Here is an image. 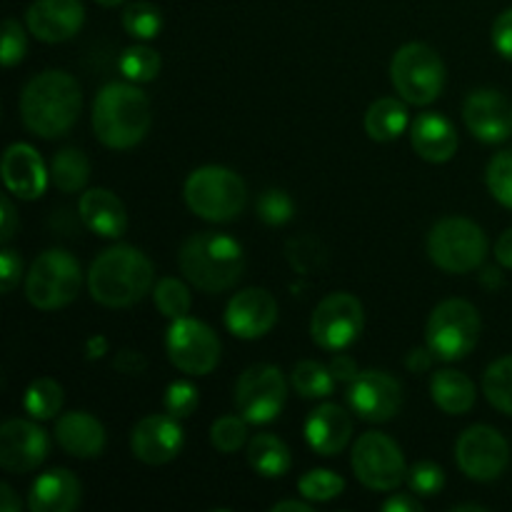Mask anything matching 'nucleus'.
<instances>
[{
	"instance_id": "nucleus-1",
	"label": "nucleus",
	"mask_w": 512,
	"mask_h": 512,
	"mask_svg": "<svg viewBox=\"0 0 512 512\" xmlns=\"http://www.w3.org/2000/svg\"><path fill=\"white\" fill-rule=\"evenodd\" d=\"M83 105L78 80L63 70L35 75L20 95V115L25 128L38 138H60L75 125Z\"/></svg>"
},
{
	"instance_id": "nucleus-2",
	"label": "nucleus",
	"mask_w": 512,
	"mask_h": 512,
	"mask_svg": "<svg viewBox=\"0 0 512 512\" xmlns=\"http://www.w3.org/2000/svg\"><path fill=\"white\" fill-rule=\"evenodd\" d=\"M153 263L133 245H113L95 258L88 273V290L105 308H130L153 288Z\"/></svg>"
},
{
	"instance_id": "nucleus-3",
	"label": "nucleus",
	"mask_w": 512,
	"mask_h": 512,
	"mask_svg": "<svg viewBox=\"0 0 512 512\" xmlns=\"http://www.w3.org/2000/svg\"><path fill=\"white\" fill-rule=\"evenodd\" d=\"M153 113L148 95L128 83H108L93 103V130L113 150L135 148L148 135Z\"/></svg>"
},
{
	"instance_id": "nucleus-4",
	"label": "nucleus",
	"mask_w": 512,
	"mask_h": 512,
	"mask_svg": "<svg viewBox=\"0 0 512 512\" xmlns=\"http://www.w3.org/2000/svg\"><path fill=\"white\" fill-rule=\"evenodd\" d=\"M180 270L195 288L205 293L230 290L245 270V255L238 240L223 233H195L178 253Z\"/></svg>"
},
{
	"instance_id": "nucleus-5",
	"label": "nucleus",
	"mask_w": 512,
	"mask_h": 512,
	"mask_svg": "<svg viewBox=\"0 0 512 512\" xmlns=\"http://www.w3.org/2000/svg\"><path fill=\"white\" fill-rule=\"evenodd\" d=\"M185 203L198 218L210 223H230L248 203V188L243 178L223 165H203L185 180Z\"/></svg>"
},
{
	"instance_id": "nucleus-6",
	"label": "nucleus",
	"mask_w": 512,
	"mask_h": 512,
	"mask_svg": "<svg viewBox=\"0 0 512 512\" xmlns=\"http://www.w3.org/2000/svg\"><path fill=\"white\" fill-rule=\"evenodd\" d=\"M428 255L445 273H470L480 268L488 255V235L468 218H443L430 228Z\"/></svg>"
},
{
	"instance_id": "nucleus-7",
	"label": "nucleus",
	"mask_w": 512,
	"mask_h": 512,
	"mask_svg": "<svg viewBox=\"0 0 512 512\" xmlns=\"http://www.w3.org/2000/svg\"><path fill=\"white\" fill-rule=\"evenodd\" d=\"M83 273L68 250H45L33 260L25 278V295L38 310H58L73 303L80 293Z\"/></svg>"
},
{
	"instance_id": "nucleus-8",
	"label": "nucleus",
	"mask_w": 512,
	"mask_h": 512,
	"mask_svg": "<svg viewBox=\"0 0 512 512\" xmlns=\"http://www.w3.org/2000/svg\"><path fill=\"white\" fill-rule=\"evenodd\" d=\"M480 315L473 303L460 298L443 300L430 313L425 325L428 348L440 360H463L475 350L480 340Z\"/></svg>"
},
{
	"instance_id": "nucleus-9",
	"label": "nucleus",
	"mask_w": 512,
	"mask_h": 512,
	"mask_svg": "<svg viewBox=\"0 0 512 512\" xmlns=\"http://www.w3.org/2000/svg\"><path fill=\"white\" fill-rule=\"evenodd\" d=\"M390 78L405 103L430 105L443 93L445 63L430 45L408 43L395 50Z\"/></svg>"
},
{
	"instance_id": "nucleus-10",
	"label": "nucleus",
	"mask_w": 512,
	"mask_h": 512,
	"mask_svg": "<svg viewBox=\"0 0 512 512\" xmlns=\"http://www.w3.org/2000/svg\"><path fill=\"white\" fill-rule=\"evenodd\" d=\"M353 473L365 488L390 493L408 478V465L395 440L383 433H365L353 445Z\"/></svg>"
},
{
	"instance_id": "nucleus-11",
	"label": "nucleus",
	"mask_w": 512,
	"mask_h": 512,
	"mask_svg": "<svg viewBox=\"0 0 512 512\" xmlns=\"http://www.w3.org/2000/svg\"><path fill=\"white\" fill-rule=\"evenodd\" d=\"M285 398H288V385L275 365H253L235 383V408L253 425L278 418Z\"/></svg>"
},
{
	"instance_id": "nucleus-12",
	"label": "nucleus",
	"mask_w": 512,
	"mask_h": 512,
	"mask_svg": "<svg viewBox=\"0 0 512 512\" xmlns=\"http://www.w3.org/2000/svg\"><path fill=\"white\" fill-rule=\"evenodd\" d=\"M168 358L180 373L208 375L220 363V340L213 328L193 318L173 320L165 338Z\"/></svg>"
},
{
	"instance_id": "nucleus-13",
	"label": "nucleus",
	"mask_w": 512,
	"mask_h": 512,
	"mask_svg": "<svg viewBox=\"0 0 512 512\" xmlns=\"http://www.w3.org/2000/svg\"><path fill=\"white\" fill-rule=\"evenodd\" d=\"M363 323V303L350 293H333L320 300V305L315 308L313 320H310V335H313L315 345L330 350V353H338L355 343V338L363 333Z\"/></svg>"
},
{
	"instance_id": "nucleus-14",
	"label": "nucleus",
	"mask_w": 512,
	"mask_h": 512,
	"mask_svg": "<svg viewBox=\"0 0 512 512\" xmlns=\"http://www.w3.org/2000/svg\"><path fill=\"white\" fill-rule=\"evenodd\" d=\"M455 460L470 480H498L510 465V445L490 425H473L455 443Z\"/></svg>"
},
{
	"instance_id": "nucleus-15",
	"label": "nucleus",
	"mask_w": 512,
	"mask_h": 512,
	"mask_svg": "<svg viewBox=\"0 0 512 512\" xmlns=\"http://www.w3.org/2000/svg\"><path fill=\"white\" fill-rule=\"evenodd\" d=\"M348 403L358 418L368 423H388L398 415L403 390L393 375L383 370H365L350 380Z\"/></svg>"
},
{
	"instance_id": "nucleus-16",
	"label": "nucleus",
	"mask_w": 512,
	"mask_h": 512,
	"mask_svg": "<svg viewBox=\"0 0 512 512\" xmlns=\"http://www.w3.org/2000/svg\"><path fill=\"white\" fill-rule=\"evenodd\" d=\"M50 440L30 420L13 418L0 428V465L13 475H25L48 458Z\"/></svg>"
},
{
	"instance_id": "nucleus-17",
	"label": "nucleus",
	"mask_w": 512,
	"mask_h": 512,
	"mask_svg": "<svg viewBox=\"0 0 512 512\" xmlns=\"http://www.w3.org/2000/svg\"><path fill=\"white\" fill-rule=\"evenodd\" d=\"M463 120L483 143H503L512 135V103L498 90H473L465 98Z\"/></svg>"
},
{
	"instance_id": "nucleus-18",
	"label": "nucleus",
	"mask_w": 512,
	"mask_h": 512,
	"mask_svg": "<svg viewBox=\"0 0 512 512\" xmlns=\"http://www.w3.org/2000/svg\"><path fill=\"white\" fill-rule=\"evenodd\" d=\"M278 323V303L265 288H245L225 308V325L235 338H263Z\"/></svg>"
},
{
	"instance_id": "nucleus-19",
	"label": "nucleus",
	"mask_w": 512,
	"mask_h": 512,
	"mask_svg": "<svg viewBox=\"0 0 512 512\" xmlns=\"http://www.w3.org/2000/svg\"><path fill=\"white\" fill-rule=\"evenodd\" d=\"M183 428L173 415H148L130 435L133 455L145 465H165L183 450Z\"/></svg>"
},
{
	"instance_id": "nucleus-20",
	"label": "nucleus",
	"mask_w": 512,
	"mask_h": 512,
	"mask_svg": "<svg viewBox=\"0 0 512 512\" xmlns=\"http://www.w3.org/2000/svg\"><path fill=\"white\" fill-rule=\"evenodd\" d=\"M85 8L80 0H35L28 8V30L43 43H63L80 33Z\"/></svg>"
},
{
	"instance_id": "nucleus-21",
	"label": "nucleus",
	"mask_w": 512,
	"mask_h": 512,
	"mask_svg": "<svg viewBox=\"0 0 512 512\" xmlns=\"http://www.w3.org/2000/svg\"><path fill=\"white\" fill-rule=\"evenodd\" d=\"M48 170L38 150L28 143H13L3 153L5 188L20 200H35L48 188Z\"/></svg>"
},
{
	"instance_id": "nucleus-22",
	"label": "nucleus",
	"mask_w": 512,
	"mask_h": 512,
	"mask_svg": "<svg viewBox=\"0 0 512 512\" xmlns=\"http://www.w3.org/2000/svg\"><path fill=\"white\" fill-rule=\"evenodd\" d=\"M350 435H353V420L345 413V408L335 403L315 408L305 423V438H308L310 448L325 458L343 453L345 445L350 443Z\"/></svg>"
},
{
	"instance_id": "nucleus-23",
	"label": "nucleus",
	"mask_w": 512,
	"mask_h": 512,
	"mask_svg": "<svg viewBox=\"0 0 512 512\" xmlns=\"http://www.w3.org/2000/svg\"><path fill=\"white\" fill-rule=\"evenodd\" d=\"M55 440L73 458H98L105 450V428L90 413H65L55 423Z\"/></svg>"
},
{
	"instance_id": "nucleus-24",
	"label": "nucleus",
	"mask_w": 512,
	"mask_h": 512,
	"mask_svg": "<svg viewBox=\"0 0 512 512\" xmlns=\"http://www.w3.org/2000/svg\"><path fill=\"white\" fill-rule=\"evenodd\" d=\"M410 143L415 153L428 163H448L458 153L455 125L440 113L418 115L410 130Z\"/></svg>"
},
{
	"instance_id": "nucleus-25",
	"label": "nucleus",
	"mask_w": 512,
	"mask_h": 512,
	"mask_svg": "<svg viewBox=\"0 0 512 512\" xmlns=\"http://www.w3.org/2000/svg\"><path fill=\"white\" fill-rule=\"evenodd\" d=\"M80 218L100 238H120L128 228L125 205L113 190L93 188L80 198Z\"/></svg>"
},
{
	"instance_id": "nucleus-26",
	"label": "nucleus",
	"mask_w": 512,
	"mask_h": 512,
	"mask_svg": "<svg viewBox=\"0 0 512 512\" xmlns=\"http://www.w3.org/2000/svg\"><path fill=\"white\" fill-rule=\"evenodd\" d=\"M80 503V480L70 470L55 468L40 475L28 495L33 512H70Z\"/></svg>"
},
{
	"instance_id": "nucleus-27",
	"label": "nucleus",
	"mask_w": 512,
	"mask_h": 512,
	"mask_svg": "<svg viewBox=\"0 0 512 512\" xmlns=\"http://www.w3.org/2000/svg\"><path fill=\"white\" fill-rule=\"evenodd\" d=\"M430 395L435 405L448 415H465L475 405L473 380L458 370H440L430 380Z\"/></svg>"
},
{
	"instance_id": "nucleus-28",
	"label": "nucleus",
	"mask_w": 512,
	"mask_h": 512,
	"mask_svg": "<svg viewBox=\"0 0 512 512\" xmlns=\"http://www.w3.org/2000/svg\"><path fill=\"white\" fill-rule=\"evenodd\" d=\"M248 463L263 478H283L293 465L288 445L270 433H258L248 443Z\"/></svg>"
},
{
	"instance_id": "nucleus-29",
	"label": "nucleus",
	"mask_w": 512,
	"mask_h": 512,
	"mask_svg": "<svg viewBox=\"0 0 512 512\" xmlns=\"http://www.w3.org/2000/svg\"><path fill=\"white\" fill-rule=\"evenodd\" d=\"M408 128V108L398 98H380L365 113V130L378 143L400 138Z\"/></svg>"
},
{
	"instance_id": "nucleus-30",
	"label": "nucleus",
	"mask_w": 512,
	"mask_h": 512,
	"mask_svg": "<svg viewBox=\"0 0 512 512\" xmlns=\"http://www.w3.org/2000/svg\"><path fill=\"white\" fill-rule=\"evenodd\" d=\"M90 178V160L85 158L83 150L63 148L55 153L53 165H50V180L60 193H78L85 188Z\"/></svg>"
},
{
	"instance_id": "nucleus-31",
	"label": "nucleus",
	"mask_w": 512,
	"mask_h": 512,
	"mask_svg": "<svg viewBox=\"0 0 512 512\" xmlns=\"http://www.w3.org/2000/svg\"><path fill=\"white\" fill-rule=\"evenodd\" d=\"M25 413L33 420H50L63 408V388L53 378H38L28 385L23 398Z\"/></svg>"
},
{
	"instance_id": "nucleus-32",
	"label": "nucleus",
	"mask_w": 512,
	"mask_h": 512,
	"mask_svg": "<svg viewBox=\"0 0 512 512\" xmlns=\"http://www.w3.org/2000/svg\"><path fill=\"white\" fill-rule=\"evenodd\" d=\"M293 388L303 398H328L335 388V375L328 365H320L315 360H303L293 368Z\"/></svg>"
},
{
	"instance_id": "nucleus-33",
	"label": "nucleus",
	"mask_w": 512,
	"mask_h": 512,
	"mask_svg": "<svg viewBox=\"0 0 512 512\" xmlns=\"http://www.w3.org/2000/svg\"><path fill=\"white\" fill-rule=\"evenodd\" d=\"M483 393L493 408L512 415V355L495 360L483 378Z\"/></svg>"
},
{
	"instance_id": "nucleus-34",
	"label": "nucleus",
	"mask_w": 512,
	"mask_h": 512,
	"mask_svg": "<svg viewBox=\"0 0 512 512\" xmlns=\"http://www.w3.org/2000/svg\"><path fill=\"white\" fill-rule=\"evenodd\" d=\"M123 28L125 33L138 40H153L163 30V13L158 5L138 0L123 10Z\"/></svg>"
},
{
	"instance_id": "nucleus-35",
	"label": "nucleus",
	"mask_w": 512,
	"mask_h": 512,
	"mask_svg": "<svg viewBox=\"0 0 512 512\" xmlns=\"http://www.w3.org/2000/svg\"><path fill=\"white\" fill-rule=\"evenodd\" d=\"M160 65H163L160 55L153 48H145V45H133V48L120 55V73L130 83H150V80L158 78Z\"/></svg>"
},
{
	"instance_id": "nucleus-36",
	"label": "nucleus",
	"mask_w": 512,
	"mask_h": 512,
	"mask_svg": "<svg viewBox=\"0 0 512 512\" xmlns=\"http://www.w3.org/2000/svg\"><path fill=\"white\" fill-rule=\"evenodd\" d=\"M298 490L310 503H328L345 490V480L333 470H310L298 480Z\"/></svg>"
},
{
	"instance_id": "nucleus-37",
	"label": "nucleus",
	"mask_w": 512,
	"mask_h": 512,
	"mask_svg": "<svg viewBox=\"0 0 512 512\" xmlns=\"http://www.w3.org/2000/svg\"><path fill=\"white\" fill-rule=\"evenodd\" d=\"M153 300H155V308L170 320H178L185 318L190 310V293L180 280L175 278H163L158 285L153 288Z\"/></svg>"
},
{
	"instance_id": "nucleus-38",
	"label": "nucleus",
	"mask_w": 512,
	"mask_h": 512,
	"mask_svg": "<svg viewBox=\"0 0 512 512\" xmlns=\"http://www.w3.org/2000/svg\"><path fill=\"white\" fill-rule=\"evenodd\" d=\"M210 440H213V448L220 450V453H238L245 440H248V420L243 415L240 418H235V415L218 418L210 428Z\"/></svg>"
},
{
	"instance_id": "nucleus-39",
	"label": "nucleus",
	"mask_w": 512,
	"mask_h": 512,
	"mask_svg": "<svg viewBox=\"0 0 512 512\" xmlns=\"http://www.w3.org/2000/svg\"><path fill=\"white\" fill-rule=\"evenodd\" d=\"M290 265H293L298 273H313V270L325 268L328 263V253H325V245L318 238H295L290 240L288 248H285Z\"/></svg>"
},
{
	"instance_id": "nucleus-40",
	"label": "nucleus",
	"mask_w": 512,
	"mask_h": 512,
	"mask_svg": "<svg viewBox=\"0 0 512 512\" xmlns=\"http://www.w3.org/2000/svg\"><path fill=\"white\" fill-rule=\"evenodd\" d=\"M485 180H488V190L493 193V198L512 210V150L498 153L490 160Z\"/></svg>"
},
{
	"instance_id": "nucleus-41",
	"label": "nucleus",
	"mask_w": 512,
	"mask_h": 512,
	"mask_svg": "<svg viewBox=\"0 0 512 512\" xmlns=\"http://www.w3.org/2000/svg\"><path fill=\"white\" fill-rule=\"evenodd\" d=\"M165 413H170L173 418H190L198 408V388L188 380H175V383L168 385L165 390Z\"/></svg>"
},
{
	"instance_id": "nucleus-42",
	"label": "nucleus",
	"mask_w": 512,
	"mask_h": 512,
	"mask_svg": "<svg viewBox=\"0 0 512 512\" xmlns=\"http://www.w3.org/2000/svg\"><path fill=\"white\" fill-rule=\"evenodd\" d=\"M408 485L418 498H433L445 485L443 468L435 463H415L408 470Z\"/></svg>"
},
{
	"instance_id": "nucleus-43",
	"label": "nucleus",
	"mask_w": 512,
	"mask_h": 512,
	"mask_svg": "<svg viewBox=\"0 0 512 512\" xmlns=\"http://www.w3.org/2000/svg\"><path fill=\"white\" fill-rule=\"evenodd\" d=\"M258 215L268 225H285L293 218V200L285 190H265L258 200Z\"/></svg>"
},
{
	"instance_id": "nucleus-44",
	"label": "nucleus",
	"mask_w": 512,
	"mask_h": 512,
	"mask_svg": "<svg viewBox=\"0 0 512 512\" xmlns=\"http://www.w3.org/2000/svg\"><path fill=\"white\" fill-rule=\"evenodd\" d=\"M25 50H28V40H25L23 28L15 18H8L3 25V53H0L5 68L18 65L25 58Z\"/></svg>"
},
{
	"instance_id": "nucleus-45",
	"label": "nucleus",
	"mask_w": 512,
	"mask_h": 512,
	"mask_svg": "<svg viewBox=\"0 0 512 512\" xmlns=\"http://www.w3.org/2000/svg\"><path fill=\"white\" fill-rule=\"evenodd\" d=\"M20 273H23V258L15 250L5 248L0 253V290L10 293L20 280Z\"/></svg>"
},
{
	"instance_id": "nucleus-46",
	"label": "nucleus",
	"mask_w": 512,
	"mask_h": 512,
	"mask_svg": "<svg viewBox=\"0 0 512 512\" xmlns=\"http://www.w3.org/2000/svg\"><path fill=\"white\" fill-rule=\"evenodd\" d=\"M493 45L503 58L512 60V8L503 10L493 23Z\"/></svg>"
},
{
	"instance_id": "nucleus-47",
	"label": "nucleus",
	"mask_w": 512,
	"mask_h": 512,
	"mask_svg": "<svg viewBox=\"0 0 512 512\" xmlns=\"http://www.w3.org/2000/svg\"><path fill=\"white\" fill-rule=\"evenodd\" d=\"M115 370L125 375H143L148 370V360L138 353V350H120L113 360Z\"/></svg>"
},
{
	"instance_id": "nucleus-48",
	"label": "nucleus",
	"mask_w": 512,
	"mask_h": 512,
	"mask_svg": "<svg viewBox=\"0 0 512 512\" xmlns=\"http://www.w3.org/2000/svg\"><path fill=\"white\" fill-rule=\"evenodd\" d=\"M0 240L3 243H10L15 235V225H18V218H15V208L8 198L0 200Z\"/></svg>"
},
{
	"instance_id": "nucleus-49",
	"label": "nucleus",
	"mask_w": 512,
	"mask_h": 512,
	"mask_svg": "<svg viewBox=\"0 0 512 512\" xmlns=\"http://www.w3.org/2000/svg\"><path fill=\"white\" fill-rule=\"evenodd\" d=\"M383 510L385 512H420L423 510V505H420V500L413 495H393L390 500H385L383 503Z\"/></svg>"
},
{
	"instance_id": "nucleus-50",
	"label": "nucleus",
	"mask_w": 512,
	"mask_h": 512,
	"mask_svg": "<svg viewBox=\"0 0 512 512\" xmlns=\"http://www.w3.org/2000/svg\"><path fill=\"white\" fill-rule=\"evenodd\" d=\"M330 370H333L335 378L343 380V383H350V380H353L355 375L360 373V370L355 368L353 358H350V355H345V353H340L338 358H335L333 363H330Z\"/></svg>"
},
{
	"instance_id": "nucleus-51",
	"label": "nucleus",
	"mask_w": 512,
	"mask_h": 512,
	"mask_svg": "<svg viewBox=\"0 0 512 512\" xmlns=\"http://www.w3.org/2000/svg\"><path fill=\"white\" fill-rule=\"evenodd\" d=\"M495 258H498L503 268L512 270V228L505 230L498 238V243H495Z\"/></svg>"
},
{
	"instance_id": "nucleus-52",
	"label": "nucleus",
	"mask_w": 512,
	"mask_h": 512,
	"mask_svg": "<svg viewBox=\"0 0 512 512\" xmlns=\"http://www.w3.org/2000/svg\"><path fill=\"white\" fill-rule=\"evenodd\" d=\"M433 350H423V348H415L413 353L408 355V368L413 370V373H423V370H428L430 365H433Z\"/></svg>"
},
{
	"instance_id": "nucleus-53",
	"label": "nucleus",
	"mask_w": 512,
	"mask_h": 512,
	"mask_svg": "<svg viewBox=\"0 0 512 512\" xmlns=\"http://www.w3.org/2000/svg\"><path fill=\"white\" fill-rule=\"evenodd\" d=\"M20 500L15 498V490L8 483L0 485V512H18Z\"/></svg>"
},
{
	"instance_id": "nucleus-54",
	"label": "nucleus",
	"mask_w": 512,
	"mask_h": 512,
	"mask_svg": "<svg viewBox=\"0 0 512 512\" xmlns=\"http://www.w3.org/2000/svg\"><path fill=\"white\" fill-rule=\"evenodd\" d=\"M85 353H88V360L103 358V355L108 353V338H103V335H93V338L88 340V345H85Z\"/></svg>"
},
{
	"instance_id": "nucleus-55",
	"label": "nucleus",
	"mask_w": 512,
	"mask_h": 512,
	"mask_svg": "<svg viewBox=\"0 0 512 512\" xmlns=\"http://www.w3.org/2000/svg\"><path fill=\"white\" fill-rule=\"evenodd\" d=\"M288 510H295V512H313V505L303 503V500H285V503H275V505H273V512H288Z\"/></svg>"
},
{
	"instance_id": "nucleus-56",
	"label": "nucleus",
	"mask_w": 512,
	"mask_h": 512,
	"mask_svg": "<svg viewBox=\"0 0 512 512\" xmlns=\"http://www.w3.org/2000/svg\"><path fill=\"white\" fill-rule=\"evenodd\" d=\"M465 510H475V512H485L488 508L485 505H455L453 512H465Z\"/></svg>"
},
{
	"instance_id": "nucleus-57",
	"label": "nucleus",
	"mask_w": 512,
	"mask_h": 512,
	"mask_svg": "<svg viewBox=\"0 0 512 512\" xmlns=\"http://www.w3.org/2000/svg\"><path fill=\"white\" fill-rule=\"evenodd\" d=\"M95 3H100V5H105V8H115V5H120V3H125V0H95Z\"/></svg>"
}]
</instances>
